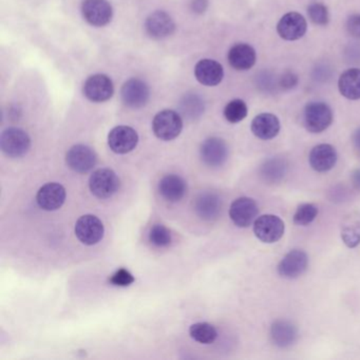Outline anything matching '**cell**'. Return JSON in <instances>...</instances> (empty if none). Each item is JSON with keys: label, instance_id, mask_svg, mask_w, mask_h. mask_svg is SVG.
<instances>
[{"label": "cell", "instance_id": "1", "mask_svg": "<svg viewBox=\"0 0 360 360\" xmlns=\"http://www.w3.org/2000/svg\"><path fill=\"white\" fill-rule=\"evenodd\" d=\"M303 122L307 131L320 134L330 127L333 122L332 109L323 102H311L307 105Z\"/></svg>", "mask_w": 360, "mask_h": 360}, {"label": "cell", "instance_id": "2", "mask_svg": "<svg viewBox=\"0 0 360 360\" xmlns=\"http://www.w3.org/2000/svg\"><path fill=\"white\" fill-rule=\"evenodd\" d=\"M182 119L180 115L174 110L161 111L153 119V132L160 140H174L182 131Z\"/></svg>", "mask_w": 360, "mask_h": 360}, {"label": "cell", "instance_id": "3", "mask_svg": "<svg viewBox=\"0 0 360 360\" xmlns=\"http://www.w3.org/2000/svg\"><path fill=\"white\" fill-rule=\"evenodd\" d=\"M0 146L8 157L20 158L28 153L31 140L24 130L20 128H8L0 136Z\"/></svg>", "mask_w": 360, "mask_h": 360}, {"label": "cell", "instance_id": "4", "mask_svg": "<svg viewBox=\"0 0 360 360\" xmlns=\"http://www.w3.org/2000/svg\"><path fill=\"white\" fill-rule=\"evenodd\" d=\"M89 187L91 193L98 199H108L119 189L120 179L113 170L103 168L96 170L90 176Z\"/></svg>", "mask_w": 360, "mask_h": 360}, {"label": "cell", "instance_id": "5", "mask_svg": "<svg viewBox=\"0 0 360 360\" xmlns=\"http://www.w3.org/2000/svg\"><path fill=\"white\" fill-rule=\"evenodd\" d=\"M285 225L279 217L275 214H263L254 223V233L260 241L264 243H275L284 235Z\"/></svg>", "mask_w": 360, "mask_h": 360}, {"label": "cell", "instance_id": "6", "mask_svg": "<svg viewBox=\"0 0 360 360\" xmlns=\"http://www.w3.org/2000/svg\"><path fill=\"white\" fill-rule=\"evenodd\" d=\"M75 235L82 243L94 245L104 237V225L98 217L85 214L75 224Z\"/></svg>", "mask_w": 360, "mask_h": 360}, {"label": "cell", "instance_id": "7", "mask_svg": "<svg viewBox=\"0 0 360 360\" xmlns=\"http://www.w3.org/2000/svg\"><path fill=\"white\" fill-rule=\"evenodd\" d=\"M259 207L255 200L248 197L239 198L229 208V217L238 227L246 229L256 221Z\"/></svg>", "mask_w": 360, "mask_h": 360}, {"label": "cell", "instance_id": "8", "mask_svg": "<svg viewBox=\"0 0 360 360\" xmlns=\"http://www.w3.org/2000/svg\"><path fill=\"white\" fill-rule=\"evenodd\" d=\"M83 91L86 98L91 102L103 103L113 96L115 87L110 77L105 75H96L85 82Z\"/></svg>", "mask_w": 360, "mask_h": 360}, {"label": "cell", "instance_id": "9", "mask_svg": "<svg viewBox=\"0 0 360 360\" xmlns=\"http://www.w3.org/2000/svg\"><path fill=\"white\" fill-rule=\"evenodd\" d=\"M82 13L92 26L103 27L110 22L113 11L107 0H84Z\"/></svg>", "mask_w": 360, "mask_h": 360}, {"label": "cell", "instance_id": "10", "mask_svg": "<svg viewBox=\"0 0 360 360\" xmlns=\"http://www.w3.org/2000/svg\"><path fill=\"white\" fill-rule=\"evenodd\" d=\"M139 136L134 128L117 126L111 130L108 136V144L113 153L125 155L136 148Z\"/></svg>", "mask_w": 360, "mask_h": 360}, {"label": "cell", "instance_id": "11", "mask_svg": "<svg viewBox=\"0 0 360 360\" xmlns=\"http://www.w3.org/2000/svg\"><path fill=\"white\" fill-rule=\"evenodd\" d=\"M309 257L303 250H294L285 255L278 265V274L285 279H295L305 273Z\"/></svg>", "mask_w": 360, "mask_h": 360}, {"label": "cell", "instance_id": "12", "mask_svg": "<svg viewBox=\"0 0 360 360\" xmlns=\"http://www.w3.org/2000/svg\"><path fill=\"white\" fill-rule=\"evenodd\" d=\"M98 158L90 147L85 145H75L69 149L66 155V162L73 172L85 174L96 166Z\"/></svg>", "mask_w": 360, "mask_h": 360}, {"label": "cell", "instance_id": "13", "mask_svg": "<svg viewBox=\"0 0 360 360\" xmlns=\"http://www.w3.org/2000/svg\"><path fill=\"white\" fill-rule=\"evenodd\" d=\"M149 88L146 83L139 79H131L124 84L121 90L122 100L130 108H141L149 100Z\"/></svg>", "mask_w": 360, "mask_h": 360}, {"label": "cell", "instance_id": "14", "mask_svg": "<svg viewBox=\"0 0 360 360\" xmlns=\"http://www.w3.org/2000/svg\"><path fill=\"white\" fill-rule=\"evenodd\" d=\"M202 161L210 167H219L226 162L229 158V147L220 138H210L204 141L201 149Z\"/></svg>", "mask_w": 360, "mask_h": 360}, {"label": "cell", "instance_id": "15", "mask_svg": "<svg viewBox=\"0 0 360 360\" xmlns=\"http://www.w3.org/2000/svg\"><path fill=\"white\" fill-rule=\"evenodd\" d=\"M307 20L296 12L285 14L277 25L278 34L285 41L300 39L307 32Z\"/></svg>", "mask_w": 360, "mask_h": 360}, {"label": "cell", "instance_id": "16", "mask_svg": "<svg viewBox=\"0 0 360 360\" xmlns=\"http://www.w3.org/2000/svg\"><path fill=\"white\" fill-rule=\"evenodd\" d=\"M66 200V189L58 183H48L44 185L37 195L39 207L47 212H53L62 207Z\"/></svg>", "mask_w": 360, "mask_h": 360}, {"label": "cell", "instance_id": "17", "mask_svg": "<svg viewBox=\"0 0 360 360\" xmlns=\"http://www.w3.org/2000/svg\"><path fill=\"white\" fill-rule=\"evenodd\" d=\"M309 161L315 172H330L337 163L336 149L330 144L317 145L311 149Z\"/></svg>", "mask_w": 360, "mask_h": 360}, {"label": "cell", "instance_id": "18", "mask_svg": "<svg viewBox=\"0 0 360 360\" xmlns=\"http://www.w3.org/2000/svg\"><path fill=\"white\" fill-rule=\"evenodd\" d=\"M176 25L172 18L163 11L150 14L145 22L147 34L153 39H165L174 33Z\"/></svg>", "mask_w": 360, "mask_h": 360}, {"label": "cell", "instance_id": "19", "mask_svg": "<svg viewBox=\"0 0 360 360\" xmlns=\"http://www.w3.org/2000/svg\"><path fill=\"white\" fill-rule=\"evenodd\" d=\"M195 210L198 216L203 220H216L222 210L221 198L217 193L210 191L200 193L195 201Z\"/></svg>", "mask_w": 360, "mask_h": 360}, {"label": "cell", "instance_id": "20", "mask_svg": "<svg viewBox=\"0 0 360 360\" xmlns=\"http://www.w3.org/2000/svg\"><path fill=\"white\" fill-rule=\"evenodd\" d=\"M195 75L202 85L212 87L222 82L224 70L216 60L205 58V60H200L195 65Z\"/></svg>", "mask_w": 360, "mask_h": 360}, {"label": "cell", "instance_id": "21", "mask_svg": "<svg viewBox=\"0 0 360 360\" xmlns=\"http://www.w3.org/2000/svg\"><path fill=\"white\" fill-rule=\"evenodd\" d=\"M271 339L276 347L286 349L298 339V330L288 320H276L271 326Z\"/></svg>", "mask_w": 360, "mask_h": 360}, {"label": "cell", "instance_id": "22", "mask_svg": "<svg viewBox=\"0 0 360 360\" xmlns=\"http://www.w3.org/2000/svg\"><path fill=\"white\" fill-rule=\"evenodd\" d=\"M159 191L163 199L174 203L183 199L187 191V184L180 176L167 174L160 181Z\"/></svg>", "mask_w": 360, "mask_h": 360}, {"label": "cell", "instance_id": "23", "mask_svg": "<svg viewBox=\"0 0 360 360\" xmlns=\"http://www.w3.org/2000/svg\"><path fill=\"white\" fill-rule=\"evenodd\" d=\"M252 131L260 140H271L279 134V120L271 113H261L252 120Z\"/></svg>", "mask_w": 360, "mask_h": 360}, {"label": "cell", "instance_id": "24", "mask_svg": "<svg viewBox=\"0 0 360 360\" xmlns=\"http://www.w3.org/2000/svg\"><path fill=\"white\" fill-rule=\"evenodd\" d=\"M256 51L248 44H237L229 52V62L236 70H250L256 63Z\"/></svg>", "mask_w": 360, "mask_h": 360}, {"label": "cell", "instance_id": "25", "mask_svg": "<svg viewBox=\"0 0 360 360\" xmlns=\"http://www.w3.org/2000/svg\"><path fill=\"white\" fill-rule=\"evenodd\" d=\"M339 91L347 100H360V69L353 68L345 71L339 77Z\"/></svg>", "mask_w": 360, "mask_h": 360}, {"label": "cell", "instance_id": "26", "mask_svg": "<svg viewBox=\"0 0 360 360\" xmlns=\"http://www.w3.org/2000/svg\"><path fill=\"white\" fill-rule=\"evenodd\" d=\"M341 238L349 248L360 244V212H354L347 214L341 225Z\"/></svg>", "mask_w": 360, "mask_h": 360}, {"label": "cell", "instance_id": "27", "mask_svg": "<svg viewBox=\"0 0 360 360\" xmlns=\"http://www.w3.org/2000/svg\"><path fill=\"white\" fill-rule=\"evenodd\" d=\"M261 176L269 183H278L285 176L288 172V163L285 160L271 158L261 166Z\"/></svg>", "mask_w": 360, "mask_h": 360}, {"label": "cell", "instance_id": "28", "mask_svg": "<svg viewBox=\"0 0 360 360\" xmlns=\"http://www.w3.org/2000/svg\"><path fill=\"white\" fill-rule=\"evenodd\" d=\"M189 334H191V338L195 339L198 342L203 343V345H210V343L214 342L218 337L216 328L207 322L193 324L189 328Z\"/></svg>", "mask_w": 360, "mask_h": 360}, {"label": "cell", "instance_id": "29", "mask_svg": "<svg viewBox=\"0 0 360 360\" xmlns=\"http://www.w3.org/2000/svg\"><path fill=\"white\" fill-rule=\"evenodd\" d=\"M248 115V106L244 101L233 100L224 108V117L229 123H239L243 121Z\"/></svg>", "mask_w": 360, "mask_h": 360}, {"label": "cell", "instance_id": "30", "mask_svg": "<svg viewBox=\"0 0 360 360\" xmlns=\"http://www.w3.org/2000/svg\"><path fill=\"white\" fill-rule=\"evenodd\" d=\"M149 241L157 248H167L172 244V237L169 229L162 224H155L151 227L149 233Z\"/></svg>", "mask_w": 360, "mask_h": 360}, {"label": "cell", "instance_id": "31", "mask_svg": "<svg viewBox=\"0 0 360 360\" xmlns=\"http://www.w3.org/2000/svg\"><path fill=\"white\" fill-rule=\"evenodd\" d=\"M318 216V207L314 204H302L297 208L294 214V223L300 226L311 224Z\"/></svg>", "mask_w": 360, "mask_h": 360}, {"label": "cell", "instance_id": "32", "mask_svg": "<svg viewBox=\"0 0 360 360\" xmlns=\"http://www.w3.org/2000/svg\"><path fill=\"white\" fill-rule=\"evenodd\" d=\"M203 110V102L197 96H185L184 100L181 102V111L186 117L195 119L202 115Z\"/></svg>", "mask_w": 360, "mask_h": 360}, {"label": "cell", "instance_id": "33", "mask_svg": "<svg viewBox=\"0 0 360 360\" xmlns=\"http://www.w3.org/2000/svg\"><path fill=\"white\" fill-rule=\"evenodd\" d=\"M309 20L318 26H326L330 20L328 8L319 3H314L309 5L307 9Z\"/></svg>", "mask_w": 360, "mask_h": 360}, {"label": "cell", "instance_id": "34", "mask_svg": "<svg viewBox=\"0 0 360 360\" xmlns=\"http://www.w3.org/2000/svg\"><path fill=\"white\" fill-rule=\"evenodd\" d=\"M109 281H110V283L113 284V285L128 286L134 283V278L127 269H121L115 271V273L111 276Z\"/></svg>", "mask_w": 360, "mask_h": 360}, {"label": "cell", "instance_id": "35", "mask_svg": "<svg viewBox=\"0 0 360 360\" xmlns=\"http://www.w3.org/2000/svg\"><path fill=\"white\" fill-rule=\"evenodd\" d=\"M347 32L356 39H360V14L349 16L347 22Z\"/></svg>", "mask_w": 360, "mask_h": 360}, {"label": "cell", "instance_id": "36", "mask_svg": "<svg viewBox=\"0 0 360 360\" xmlns=\"http://www.w3.org/2000/svg\"><path fill=\"white\" fill-rule=\"evenodd\" d=\"M298 83L296 75L292 72L285 73L281 79V87L284 89H292Z\"/></svg>", "mask_w": 360, "mask_h": 360}, {"label": "cell", "instance_id": "37", "mask_svg": "<svg viewBox=\"0 0 360 360\" xmlns=\"http://www.w3.org/2000/svg\"><path fill=\"white\" fill-rule=\"evenodd\" d=\"M207 7V0H195L193 1V10L195 12H203Z\"/></svg>", "mask_w": 360, "mask_h": 360}, {"label": "cell", "instance_id": "38", "mask_svg": "<svg viewBox=\"0 0 360 360\" xmlns=\"http://www.w3.org/2000/svg\"><path fill=\"white\" fill-rule=\"evenodd\" d=\"M351 180L353 186L355 187L357 191H360V169H356L355 172L352 174Z\"/></svg>", "mask_w": 360, "mask_h": 360}, {"label": "cell", "instance_id": "39", "mask_svg": "<svg viewBox=\"0 0 360 360\" xmlns=\"http://www.w3.org/2000/svg\"><path fill=\"white\" fill-rule=\"evenodd\" d=\"M353 143L355 148L360 153V128L359 129L356 130L355 134H354Z\"/></svg>", "mask_w": 360, "mask_h": 360}]
</instances>
